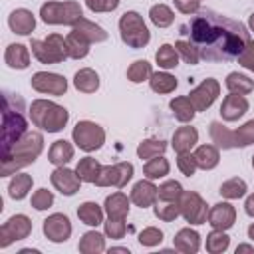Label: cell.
I'll use <instances>...</instances> for the list:
<instances>
[{"label":"cell","instance_id":"obj_5","mask_svg":"<svg viewBox=\"0 0 254 254\" xmlns=\"http://www.w3.org/2000/svg\"><path fill=\"white\" fill-rule=\"evenodd\" d=\"M119 36L123 40V44H127L133 50L145 48L151 42V32L143 20V16L139 12H125L119 18Z\"/></svg>","mask_w":254,"mask_h":254},{"label":"cell","instance_id":"obj_27","mask_svg":"<svg viewBox=\"0 0 254 254\" xmlns=\"http://www.w3.org/2000/svg\"><path fill=\"white\" fill-rule=\"evenodd\" d=\"M71 30L79 32L81 36H85L91 44H99V42H105V40H107V32H105L99 24H95V22H91V20H87V18H79V20L71 26Z\"/></svg>","mask_w":254,"mask_h":254},{"label":"cell","instance_id":"obj_34","mask_svg":"<svg viewBox=\"0 0 254 254\" xmlns=\"http://www.w3.org/2000/svg\"><path fill=\"white\" fill-rule=\"evenodd\" d=\"M101 163L97 161V159H93V157H83V159H79V163H77V167H75V173L79 175V179L83 181V183H95L97 181V177H99V173H101Z\"/></svg>","mask_w":254,"mask_h":254},{"label":"cell","instance_id":"obj_3","mask_svg":"<svg viewBox=\"0 0 254 254\" xmlns=\"http://www.w3.org/2000/svg\"><path fill=\"white\" fill-rule=\"evenodd\" d=\"M24 99L18 93L4 91L2 107V155L12 149V145L28 133V121L24 115Z\"/></svg>","mask_w":254,"mask_h":254},{"label":"cell","instance_id":"obj_59","mask_svg":"<svg viewBox=\"0 0 254 254\" xmlns=\"http://www.w3.org/2000/svg\"><path fill=\"white\" fill-rule=\"evenodd\" d=\"M248 238H250V240L254 242V222H252V224L248 226Z\"/></svg>","mask_w":254,"mask_h":254},{"label":"cell","instance_id":"obj_43","mask_svg":"<svg viewBox=\"0 0 254 254\" xmlns=\"http://www.w3.org/2000/svg\"><path fill=\"white\" fill-rule=\"evenodd\" d=\"M149 18L157 28H167L175 22V12L167 4H155L149 10Z\"/></svg>","mask_w":254,"mask_h":254},{"label":"cell","instance_id":"obj_57","mask_svg":"<svg viewBox=\"0 0 254 254\" xmlns=\"http://www.w3.org/2000/svg\"><path fill=\"white\" fill-rule=\"evenodd\" d=\"M111 252H125V254H129V248L127 246H113V248H109V254Z\"/></svg>","mask_w":254,"mask_h":254},{"label":"cell","instance_id":"obj_21","mask_svg":"<svg viewBox=\"0 0 254 254\" xmlns=\"http://www.w3.org/2000/svg\"><path fill=\"white\" fill-rule=\"evenodd\" d=\"M173 244H175L177 250H181V252H185V254H194V252H198V248H200V234H198L194 228H190V226L181 228V230L175 234Z\"/></svg>","mask_w":254,"mask_h":254},{"label":"cell","instance_id":"obj_56","mask_svg":"<svg viewBox=\"0 0 254 254\" xmlns=\"http://www.w3.org/2000/svg\"><path fill=\"white\" fill-rule=\"evenodd\" d=\"M240 252H254V246H250V244H238L236 246V254H240Z\"/></svg>","mask_w":254,"mask_h":254},{"label":"cell","instance_id":"obj_4","mask_svg":"<svg viewBox=\"0 0 254 254\" xmlns=\"http://www.w3.org/2000/svg\"><path fill=\"white\" fill-rule=\"evenodd\" d=\"M28 113H30L32 123L38 129L48 131V133L62 131L69 121V111L64 105L56 101H48V99H34L30 103Z\"/></svg>","mask_w":254,"mask_h":254},{"label":"cell","instance_id":"obj_28","mask_svg":"<svg viewBox=\"0 0 254 254\" xmlns=\"http://www.w3.org/2000/svg\"><path fill=\"white\" fill-rule=\"evenodd\" d=\"M65 46H67V56H69L71 60H81V58H85V56L89 54L91 42H89L85 36H81L79 32L71 30V32L65 36Z\"/></svg>","mask_w":254,"mask_h":254},{"label":"cell","instance_id":"obj_23","mask_svg":"<svg viewBox=\"0 0 254 254\" xmlns=\"http://www.w3.org/2000/svg\"><path fill=\"white\" fill-rule=\"evenodd\" d=\"M129 200L131 198H127V194H123L119 190L109 194L105 198V202H103V210H105L107 218H127V214H129Z\"/></svg>","mask_w":254,"mask_h":254},{"label":"cell","instance_id":"obj_32","mask_svg":"<svg viewBox=\"0 0 254 254\" xmlns=\"http://www.w3.org/2000/svg\"><path fill=\"white\" fill-rule=\"evenodd\" d=\"M103 212L105 210L97 202H91V200L81 202L77 206V218L83 224H87V226H99V224H103Z\"/></svg>","mask_w":254,"mask_h":254},{"label":"cell","instance_id":"obj_18","mask_svg":"<svg viewBox=\"0 0 254 254\" xmlns=\"http://www.w3.org/2000/svg\"><path fill=\"white\" fill-rule=\"evenodd\" d=\"M248 111V99L238 93H230L222 99L220 105V117L224 121H238Z\"/></svg>","mask_w":254,"mask_h":254},{"label":"cell","instance_id":"obj_20","mask_svg":"<svg viewBox=\"0 0 254 254\" xmlns=\"http://www.w3.org/2000/svg\"><path fill=\"white\" fill-rule=\"evenodd\" d=\"M196 143H198V131H196V127H192V125H183V127H179V129L173 133V137H171V147H173L175 153H187V151H190Z\"/></svg>","mask_w":254,"mask_h":254},{"label":"cell","instance_id":"obj_6","mask_svg":"<svg viewBox=\"0 0 254 254\" xmlns=\"http://www.w3.org/2000/svg\"><path fill=\"white\" fill-rule=\"evenodd\" d=\"M40 18L50 26H73L79 18H83V10L79 2H46L40 8Z\"/></svg>","mask_w":254,"mask_h":254},{"label":"cell","instance_id":"obj_11","mask_svg":"<svg viewBox=\"0 0 254 254\" xmlns=\"http://www.w3.org/2000/svg\"><path fill=\"white\" fill-rule=\"evenodd\" d=\"M32 232V220L26 214H14L0 226V248L10 246L16 240L28 238Z\"/></svg>","mask_w":254,"mask_h":254},{"label":"cell","instance_id":"obj_51","mask_svg":"<svg viewBox=\"0 0 254 254\" xmlns=\"http://www.w3.org/2000/svg\"><path fill=\"white\" fill-rule=\"evenodd\" d=\"M139 242L141 246H157L163 242V230L157 226H147L139 232Z\"/></svg>","mask_w":254,"mask_h":254},{"label":"cell","instance_id":"obj_15","mask_svg":"<svg viewBox=\"0 0 254 254\" xmlns=\"http://www.w3.org/2000/svg\"><path fill=\"white\" fill-rule=\"evenodd\" d=\"M42 230H44V236L48 240H52V242H65L71 236V222H69L67 214L54 212V214H50L44 220Z\"/></svg>","mask_w":254,"mask_h":254},{"label":"cell","instance_id":"obj_50","mask_svg":"<svg viewBox=\"0 0 254 254\" xmlns=\"http://www.w3.org/2000/svg\"><path fill=\"white\" fill-rule=\"evenodd\" d=\"M30 204H32L36 210H48V208L54 204V194H52V190H48V189H38V190L32 194Z\"/></svg>","mask_w":254,"mask_h":254},{"label":"cell","instance_id":"obj_52","mask_svg":"<svg viewBox=\"0 0 254 254\" xmlns=\"http://www.w3.org/2000/svg\"><path fill=\"white\" fill-rule=\"evenodd\" d=\"M236 62H238L244 69L254 71V40H250V42L246 44V48H244L242 54L236 58Z\"/></svg>","mask_w":254,"mask_h":254},{"label":"cell","instance_id":"obj_55","mask_svg":"<svg viewBox=\"0 0 254 254\" xmlns=\"http://www.w3.org/2000/svg\"><path fill=\"white\" fill-rule=\"evenodd\" d=\"M244 210H246V214H248V216H252V218H254V192L246 196V200H244Z\"/></svg>","mask_w":254,"mask_h":254},{"label":"cell","instance_id":"obj_42","mask_svg":"<svg viewBox=\"0 0 254 254\" xmlns=\"http://www.w3.org/2000/svg\"><path fill=\"white\" fill-rule=\"evenodd\" d=\"M228 246H230V236L226 234V230L212 228V232L206 236V250L210 254H222L228 250Z\"/></svg>","mask_w":254,"mask_h":254},{"label":"cell","instance_id":"obj_33","mask_svg":"<svg viewBox=\"0 0 254 254\" xmlns=\"http://www.w3.org/2000/svg\"><path fill=\"white\" fill-rule=\"evenodd\" d=\"M77 248L83 254H99V252L105 250V236L97 230H89L79 238Z\"/></svg>","mask_w":254,"mask_h":254},{"label":"cell","instance_id":"obj_36","mask_svg":"<svg viewBox=\"0 0 254 254\" xmlns=\"http://www.w3.org/2000/svg\"><path fill=\"white\" fill-rule=\"evenodd\" d=\"M248 190V185L244 179H238V177H232L228 181H224L218 189V192L222 194V198L226 200H236V198H242Z\"/></svg>","mask_w":254,"mask_h":254},{"label":"cell","instance_id":"obj_31","mask_svg":"<svg viewBox=\"0 0 254 254\" xmlns=\"http://www.w3.org/2000/svg\"><path fill=\"white\" fill-rule=\"evenodd\" d=\"M32 185H34L32 175H26V173L12 175V179L8 183V194H10V198H14V200L26 198L28 192H30V189H32Z\"/></svg>","mask_w":254,"mask_h":254},{"label":"cell","instance_id":"obj_53","mask_svg":"<svg viewBox=\"0 0 254 254\" xmlns=\"http://www.w3.org/2000/svg\"><path fill=\"white\" fill-rule=\"evenodd\" d=\"M85 6L91 12H113L119 6V0H85Z\"/></svg>","mask_w":254,"mask_h":254},{"label":"cell","instance_id":"obj_1","mask_svg":"<svg viewBox=\"0 0 254 254\" xmlns=\"http://www.w3.org/2000/svg\"><path fill=\"white\" fill-rule=\"evenodd\" d=\"M179 32L189 38L198 50L200 60L206 62H232L250 42V32L242 22L212 10H198Z\"/></svg>","mask_w":254,"mask_h":254},{"label":"cell","instance_id":"obj_35","mask_svg":"<svg viewBox=\"0 0 254 254\" xmlns=\"http://www.w3.org/2000/svg\"><path fill=\"white\" fill-rule=\"evenodd\" d=\"M224 83H226V89L230 93H238V95H246V93H250L254 89V81L248 75L238 73V71H230L226 75V81Z\"/></svg>","mask_w":254,"mask_h":254},{"label":"cell","instance_id":"obj_9","mask_svg":"<svg viewBox=\"0 0 254 254\" xmlns=\"http://www.w3.org/2000/svg\"><path fill=\"white\" fill-rule=\"evenodd\" d=\"M179 208H181V216L189 224H204L208 218V204L194 190H183L179 198Z\"/></svg>","mask_w":254,"mask_h":254},{"label":"cell","instance_id":"obj_61","mask_svg":"<svg viewBox=\"0 0 254 254\" xmlns=\"http://www.w3.org/2000/svg\"><path fill=\"white\" fill-rule=\"evenodd\" d=\"M200 2H202V0H200Z\"/></svg>","mask_w":254,"mask_h":254},{"label":"cell","instance_id":"obj_17","mask_svg":"<svg viewBox=\"0 0 254 254\" xmlns=\"http://www.w3.org/2000/svg\"><path fill=\"white\" fill-rule=\"evenodd\" d=\"M206 222L212 228L218 230H228L236 222V208L230 202H216L214 206L208 208V218Z\"/></svg>","mask_w":254,"mask_h":254},{"label":"cell","instance_id":"obj_25","mask_svg":"<svg viewBox=\"0 0 254 254\" xmlns=\"http://www.w3.org/2000/svg\"><path fill=\"white\" fill-rule=\"evenodd\" d=\"M208 133H210L212 143H214L218 149H222V151L234 149V131H230L224 123H220V121H210Z\"/></svg>","mask_w":254,"mask_h":254},{"label":"cell","instance_id":"obj_58","mask_svg":"<svg viewBox=\"0 0 254 254\" xmlns=\"http://www.w3.org/2000/svg\"><path fill=\"white\" fill-rule=\"evenodd\" d=\"M248 28H250V32H254V12L248 16Z\"/></svg>","mask_w":254,"mask_h":254},{"label":"cell","instance_id":"obj_60","mask_svg":"<svg viewBox=\"0 0 254 254\" xmlns=\"http://www.w3.org/2000/svg\"><path fill=\"white\" fill-rule=\"evenodd\" d=\"M252 169H254V155H252Z\"/></svg>","mask_w":254,"mask_h":254},{"label":"cell","instance_id":"obj_29","mask_svg":"<svg viewBox=\"0 0 254 254\" xmlns=\"http://www.w3.org/2000/svg\"><path fill=\"white\" fill-rule=\"evenodd\" d=\"M73 85L81 93H95L99 89V75L91 67H81L73 75Z\"/></svg>","mask_w":254,"mask_h":254},{"label":"cell","instance_id":"obj_44","mask_svg":"<svg viewBox=\"0 0 254 254\" xmlns=\"http://www.w3.org/2000/svg\"><path fill=\"white\" fill-rule=\"evenodd\" d=\"M181 194H183V187H181V183H179V181L169 179V181H165V183L159 187V198H157V200H165V202H179Z\"/></svg>","mask_w":254,"mask_h":254},{"label":"cell","instance_id":"obj_37","mask_svg":"<svg viewBox=\"0 0 254 254\" xmlns=\"http://www.w3.org/2000/svg\"><path fill=\"white\" fill-rule=\"evenodd\" d=\"M167 151V143L163 139H143L139 145H137V157L143 161H149L153 157H159Z\"/></svg>","mask_w":254,"mask_h":254},{"label":"cell","instance_id":"obj_39","mask_svg":"<svg viewBox=\"0 0 254 254\" xmlns=\"http://www.w3.org/2000/svg\"><path fill=\"white\" fill-rule=\"evenodd\" d=\"M149 85L155 93H171L177 89V79L169 71H153Z\"/></svg>","mask_w":254,"mask_h":254},{"label":"cell","instance_id":"obj_47","mask_svg":"<svg viewBox=\"0 0 254 254\" xmlns=\"http://www.w3.org/2000/svg\"><path fill=\"white\" fill-rule=\"evenodd\" d=\"M254 143V119L246 121L234 131V147H248Z\"/></svg>","mask_w":254,"mask_h":254},{"label":"cell","instance_id":"obj_14","mask_svg":"<svg viewBox=\"0 0 254 254\" xmlns=\"http://www.w3.org/2000/svg\"><path fill=\"white\" fill-rule=\"evenodd\" d=\"M50 181H52V187L56 189V190H60L64 196H73L77 190H79V187H81V179H79V175L75 173V171H71L69 167H56L54 171H52V175H50Z\"/></svg>","mask_w":254,"mask_h":254},{"label":"cell","instance_id":"obj_2","mask_svg":"<svg viewBox=\"0 0 254 254\" xmlns=\"http://www.w3.org/2000/svg\"><path fill=\"white\" fill-rule=\"evenodd\" d=\"M44 151V137L38 131H28L22 139H18L8 153L2 155V169L0 177L16 175L20 169L32 165L40 153Z\"/></svg>","mask_w":254,"mask_h":254},{"label":"cell","instance_id":"obj_38","mask_svg":"<svg viewBox=\"0 0 254 254\" xmlns=\"http://www.w3.org/2000/svg\"><path fill=\"white\" fill-rule=\"evenodd\" d=\"M169 171H171V165H169V161H167L163 155L153 157V159H149V161L143 165V175H145L147 179H151V181L167 177Z\"/></svg>","mask_w":254,"mask_h":254},{"label":"cell","instance_id":"obj_22","mask_svg":"<svg viewBox=\"0 0 254 254\" xmlns=\"http://www.w3.org/2000/svg\"><path fill=\"white\" fill-rule=\"evenodd\" d=\"M73 155H75V149H73V145H71L69 141H65V139L54 141L52 147L48 149V161H50L52 165H56V167L67 165V163L73 159Z\"/></svg>","mask_w":254,"mask_h":254},{"label":"cell","instance_id":"obj_45","mask_svg":"<svg viewBox=\"0 0 254 254\" xmlns=\"http://www.w3.org/2000/svg\"><path fill=\"white\" fill-rule=\"evenodd\" d=\"M153 206H155V216H157L159 220L173 222L177 216H181L179 202H165V200H157Z\"/></svg>","mask_w":254,"mask_h":254},{"label":"cell","instance_id":"obj_24","mask_svg":"<svg viewBox=\"0 0 254 254\" xmlns=\"http://www.w3.org/2000/svg\"><path fill=\"white\" fill-rule=\"evenodd\" d=\"M4 62L12 69H26L30 65V50L24 44H10L4 52Z\"/></svg>","mask_w":254,"mask_h":254},{"label":"cell","instance_id":"obj_7","mask_svg":"<svg viewBox=\"0 0 254 254\" xmlns=\"http://www.w3.org/2000/svg\"><path fill=\"white\" fill-rule=\"evenodd\" d=\"M30 48H32L34 58L40 64H62L69 58L65 38L60 36V34H50L44 40H32Z\"/></svg>","mask_w":254,"mask_h":254},{"label":"cell","instance_id":"obj_48","mask_svg":"<svg viewBox=\"0 0 254 254\" xmlns=\"http://www.w3.org/2000/svg\"><path fill=\"white\" fill-rule=\"evenodd\" d=\"M177 167H179V171H181L185 177H192V175L196 173V169H198L196 159H194V155H192L190 151H187V153H177Z\"/></svg>","mask_w":254,"mask_h":254},{"label":"cell","instance_id":"obj_16","mask_svg":"<svg viewBox=\"0 0 254 254\" xmlns=\"http://www.w3.org/2000/svg\"><path fill=\"white\" fill-rule=\"evenodd\" d=\"M131 202L139 208H149L157 202L159 198V187L151 181V179H143V181H137L131 189Z\"/></svg>","mask_w":254,"mask_h":254},{"label":"cell","instance_id":"obj_54","mask_svg":"<svg viewBox=\"0 0 254 254\" xmlns=\"http://www.w3.org/2000/svg\"><path fill=\"white\" fill-rule=\"evenodd\" d=\"M173 2H175V8L187 16H192L200 10V0H173Z\"/></svg>","mask_w":254,"mask_h":254},{"label":"cell","instance_id":"obj_30","mask_svg":"<svg viewBox=\"0 0 254 254\" xmlns=\"http://www.w3.org/2000/svg\"><path fill=\"white\" fill-rule=\"evenodd\" d=\"M192 155L196 159L198 169H202V171L214 169L218 165V161H220V151H218L216 145H198Z\"/></svg>","mask_w":254,"mask_h":254},{"label":"cell","instance_id":"obj_26","mask_svg":"<svg viewBox=\"0 0 254 254\" xmlns=\"http://www.w3.org/2000/svg\"><path fill=\"white\" fill-rule=\"evenodd\" d=\"M169 107H171L175 119L181 121V123H190V121L194 119V115H196V109H194L192 101L189 99V95L173 97V99L169 101Z\"/></svg>","mask_w":254,"mask_h":254},{"label":"cell","instance_id":"obj_46","mask_svg":"<svg viewBox=\"0 0 254 254\" xmlns=\"http://www.w3.org/2000/svg\"><path fill=\"white\" fill-rule=\"evenodd\" d=\"M175 50L179 52V58H183L189 65H196V64H198V60H200L198 50H196L189 40H177Z\"/></svg>","mask_w":254,"mask_h":254},{"label":"cell","instance_id":"obj_13","mask_svg":"<svg viewBox=\"0 0 254 254\" xmlns=\"http://www.w3.org/2000/svg\"><path fill=\"white\" fill-rule=\"evenodd\" d=\"M218 95H220V83L214 77H206L194 89H190L189 99L192 101V105H194L196 111H206L216 101Z\"/></svg>","mask_w":254,"mask_h":254},{"label":"cell","instance_id":"obj_19","mask_svg":"<svg viewBox=\"0 0 254 254\" xmlns=\"http://www.w3.org/2000/svg\"><path fill=\"white\" fill-rule=\"evenodd\" d=\"M8 26L18 36H30L36 28V16L26 8H16L8 16Z\"/></svg>","mask_w":254,"mask_h":254},{"label":"cell","instance_id":"obj_10","mask_svg":"<svg viewBox=\"0 0 254 254\" xmlns=\"http://www.w3.org/2000/svg\"><path fill=\"white\" fill-rule=\"evenodd\" d=\"M133 173H135V167L127 161H121V163H115V165H105V167H101V173H99V177L93 185L123 189L133 179Z\"/></svg>","mask_w":254,"mask_h":254},{"label":"cell","instance_id":"obj_12","mask_svg":"<svg viewBox=\"0 0 254 254\" xmlns=\"http://www.w3.org/2000/svg\"><path fill=\"white\" fill-rule=\"evenodd\" d=\"M30 85L38 93H46V95H64L67 91V79L52 71H36L30 77Z\"/></svg>","mask_w":254,"mask_h":254},{"label":"cell","instance_id":"obj_41","mask_svg":"<svg viewBox=\"0 0 254 254\" xmlns=\"http://www.w3.org/2000/svg\"><path fill=\"white\" fill-rule=\"evenodd\" d=\"M155 62L159 67L163 69H173L179 65V52L175 50V46L171 44H163L157 52H155Z\"/></svg>","mask_w":254,"mask_h":254},{"label":"cell","instance_id":"obj_8","mask_svg":"<svg viewBox=\"0 0 254 254\" xmlns=\"http://www.w3.org/2000/svg\"><path fill=\"white\" fill-rule=\"evenodd\" d=\"M71 139H73V143L81 151L93 153V151H97V149L103 147V143H105V131L95 121L83 119V121H77L75 123L73 131H71Z\"/></svg>","mask_w":254,"mask_h":254},{"label":"cell","instance_id":"obj_40","mask_svg":"<svg viewBox=\"0 0 254 254\" xmlns=\"http://www.w3.org/2000/svg\"><path fill=\"white\" fill-rule=\"evenodd\" d=\"M153 75V67L147 60H137L133 62L129 67H127V79L131 83H143V81H149Z\"/></svg>","mask_w":254,"mask_h":254},{"label":"cell","instance_id":"obj_49","mask_svg":"<svg viewBox=\"0 0 254 254\" xmlns=\"http://www.w3.org/2000/svg\"><path fill=\"white\" fill-rule=\"evenodd\" d=\"M103 230H105V236L109 238H123L125 232H127V226H125V218H107L103 222Z\"/></svg>","mask_w":254,"mask_h":254}]
</instances>
